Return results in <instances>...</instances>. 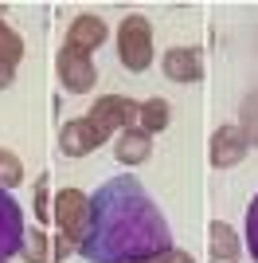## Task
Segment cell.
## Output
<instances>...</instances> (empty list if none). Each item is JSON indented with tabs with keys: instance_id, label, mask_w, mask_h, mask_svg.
Instances as JSON below:
<instances>
[{
	"instance_id": "obj_1",
	"label": "cell",
	"mask_w": 258,
	"mask_h": 263,
	"mask_svg": "<svg viewBox=\"0 0 258 263\" xmlns=\"http://www.w3.org/2000/svg\"><path fill=\"white\" fill-rule=\"evenodd\" d=\"M172 248V232L161 204L137 177H110L90 197L86 232L75 252L86 263H145Z\"/></svg>"
},
{
	"instance_id": "obj_2",
	"label": "cell",
	"mask_w": 258,
	"mask_h": 263,
	"mask_svg": "<svg viewBox=\"0 0 258 263\" xmlns=\"http://www.w3.org/2000/svg\"><path fill=\"white\" fill-rule=\"evenodd\" d=\"M118 59L133 75L149 71V63H153V24L145 16H137V12H129L118 24Z\"/></svg>"
},
{
	"instance_id": "obj_3",
	"label": "cell",
	"mask_w": 258,
	"mask_h": 263,
	"mask_svg": "<svg viewBox=\"0 0 258 263\" xmlns=\"http://www.w3.org/2000/svg\"><path fill=\"white\" fill-rule=\"evenodd\" d=\"M51 216L59 224V232H63V240L71 248H78V240H82V232H86V216H90V197H86L82 189H63L51 200Z\"/></svg>"
},
{
	"instance_id": "obj_4",
	"label": "cell",
	"mask_w": 258,
	"mask_h": 263,
	"mask_svg": "<svg viewBox=\"0 0 258 263\" xmlns=\"http://www.w3.org/2000/svg\"><path fill=\"white\" fill-rule=\"evenodd\" d=\"M137 114H141V106L133 99H125V95H102V99L90 106L86 118L110 138V134H121V130H129V126H137Z\"/></svg>"
},
{
	"instance_id": "obj_5",
	"label": "cell",
	"mask_w": 258,
	"mask_h": 263,
	"mask_svg": "<svg viewBox=\"0 0 258 263\" xmlns=\"http://www.w3.org/2000/svg\"><path fill=\"white\" fill-rule=\"evenodd\" d=\"M55 67H59V83H63V90H71V95H86V90L94 87V79H98L90 55L78 51V47H71V44L59 47Z\"/></svg>"
},
{
	"instance_id": "obj_6",
	"label": "cell",
	"mask_w": 258,
	"mask_h": 263,
	"mask_svg": "<svg viewBox=\"0 0 258 263\" xmlns=\"http://www.w3.org/2000/svg\"><path fill=\"white\" fill-rule=\"evenodd\" d=\"M24 236H28V228H24V209L12 200L8 189H0V263H8L12 255H20Z\"/></svg>"
},
{
	"instance_id": "obj_7",
	"label": "cell",
	"mask_w": 258,
	"mask_h": 263,
	"mask_svg": "<svg viewBox=\"0 0 258 263\" xmlns=\"http://www.w3.org/2000/svg\"><path fill=\"white\" fill-rule=\"evenodd\" d=\"M102 142H106V134L98 130L90 118H71V122H63V130H59V149H63L67 157H86V154H94Z\"/></svg>"
},
{
	"instance_id": "obj_8",
	"label": "cell",
	"mask_w": 258,
	"mask_h": 263,
	"mask_svg": "<svg viewBox=\"0 0 258 263\" xmlns=\"http://www.w3.org/2000/svg\"><path fill=\"white\" fill-rule=\"evenodd\" d=\"M247 149H250V142H247V134L239 130V126H219V130L211 134L207 157H211L215 169H231V165H239L247 157Z\"/></svg>"
},
{
	"instance_id": "obj_9",
	"label": "cell",
	"mask_w": 258,
	"mask_h": 263,
	"mask_svg": "<svg viewBox=\"0 0 258 263\" xmlns=\"http://www.w3.org/2000/svg\"><path fill=\"white\" fill-rule=\"evenodd\" d=\"M161 67L172 83H200L204 79V59H200L196 47H168Z\"/></svg>"
},
{
	"instance_id": "obj_10",
	"label": "cell",
	"mask_w": 258,
	"mask_h": 263,
	"mask_svg": "<svg viewBox=\"0 0 258 263\" xmlns=\"http://www.w3.org/2000/svg\"><path fill=\"white\" fill-rule=\"evenodd\" d=\"M67 44L90 55L94 47L106 44V20H102V16H94V12H82V16H75V24L67 28Z\"/></svg>"
},
{
	"instance_id": "obj_11",
	"label": "cell",
	"mask_w": 258,
	"mask_h": 263,
	"mask_svg": "<svg viewBox=\"0 0 258 263\" xmlns=\"http://www.w3.org/2000/svg\"><path fill=\"white\" fill-rule=\"evenodd\" d=\"M114 157L121 165H145L153 157V138L141 126H129V130L118 134V142H114Z\"/></svg>"
},
{
	"instance_id": "obj_12",
	"label": "cell",
	"mask_w": 258,
	"mask_h": 263,
	"mask_svg": "<svg viewBox=\"0 0 258 263\" xmlns=\"http://www.w3.org/2000/svg\"><path fill=\"white\" fill-rule=\"evenodd\" d=\"M207 252H211V263H239L243 259V243H239L235 228L223 224V220H211V228H207Z\"/></svg>"
},
{
	"instance_id": "obj_13",
	"label": "cell",
	"mask_w": 258,
	"mask_h": 263,
	"mask_svg": "<svg viewBox=\"0 0 258 263\" xmlns=\"http://www.w3.org/2000/svg\"><path fill=\"white\" fill-rule=\"evenodd\" d=\"M168 118H172V106L164 99H149V102H141V114H137V126L145 134H161L164 126H168Z\"/></svg>"
},
{
	"instance_id": "obj_14",
	"label": "cell",
	"mask_w": 258,
	"mask_h": 263,
	"mask_svg": "<svg viewBox=\"0 0 258 263\" xmlns=\"http://www.w3.org/2000/svg\"><path fill=\"white\" fill-rule=\"evenodd\" d=\"M20 59H24V40L0 20V67H12V71H16Z\"/></svg>"
},
{
	"instance_id": "obj_15",
	"label": "cell",
	"mask_w": 258,
	"mask_h": 263,
	"mask_svg": "<svg viewBox=\"0 0 258 263\" xmlns=\"http://www.w3.org/2000/svg\"><path fill=\"white\" fill-rule=\"evenodd\" d=\"M24 181V161L16 154H12V149H0V189H16Z\"/></svg>"
},
{
	"instance_id": "obj_16",
	"label": "cell",
	"mask_w": 258,
	"mask_h": 263,
	"mask_svg": "<svg viewBox=\"0 0 258 263\" xmlns=\"http://www.w3.org/2000/svg\"><path fill=\"white\" fill-rule=\"evenodd\" d=\"M239 130L247 134L250 145H258V90L243 99V110H239Z\"/></svg>"
},
{
	"instance_id": "obj_17",
	"label": "cell",
	"mask_w": 258,
	"mask_h": 263,
	"mask_svg": "<svg viewBox=\"0 0 258 263\" xmlns=\"http://www.w3.org/2000/svg\"><path fill=\"white\" fill-rule=\"evenodd\" d=\"M20 255H24L28 263H47V236H43L39 228H35V232H28V236H24Z\"/></svg>"
},
{
	"instance_id": "obj_18",
	"label": "cell",
	"mask_w": 258,
	"mask_h": 263,
	"mask_svg": "<svg viewBox=\"0 0 258 263\" xmlns=\"http://www.w3.org/2000/svg\"><path fill=\"white\" fill-rule=\"evenodd\" d=\"M247 248H250V255H254V263H258V193H254V200H250V209H247Z\"/></svg>"
},
{
	"instance_id": "obj_19",
	"label": "cell",
	"mask_w": 258,
	"mask_h": 263,
	"mask_svg": "<svg viewBox=\"0 0 258 263\" xmlns=\"http://www.w3.org/2000/svg\"><path fill=\"white\" fill-rule=\"evenodd\" d=\"M35 220L47 224L51 220V197H47V173L39 177V185H35Z\"/></svg>"
},
{
	"instance_id": "obj_20",
	"label": "cell",
	"mask_w": 258,
	"mask_h": 263,
	"mask_svg": "<svg viewBox=\"0 0 258 263\" xmlns=\"http://www.w3.org/2000/svg\"><path fill=\"white\" fill-rule=\"evenodd\" d=\"M145 263H196V259H192V252H184V248H168V252L153 255V259H145Z\"/></svg>"
},
{
	"instance_id": "obj_21",
	"label": "cell",
	"mask_w": 258,
	"mask_h": 263,
	"mask_svg": "<svg viewBox=\"0 0 258 263\" xmlns=\"http://www.w3.org/2000/svg\"><path fill=\"white\" fill-rule=\"evenodd\" d=\"M12 79H16V71H12V67H0V90L12 87Z\"/></svg>"
}]
</instances>
